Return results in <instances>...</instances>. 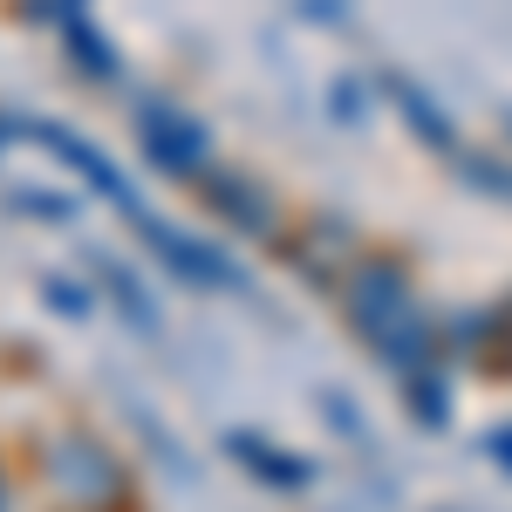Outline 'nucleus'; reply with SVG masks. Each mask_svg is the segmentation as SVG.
I'll return each instance as SVG.
<instances>
[{"label":"nucleus","mask_w":512,"mask_h":512,"mask_svg":"<svg viewBox=\"0 0 512 512\" xmlns=\"http://www.w3.org/2000/svg\"><path fill=\"white\" fill-rule=\"evenodd\" d=\"M198 185H205V198L233 219L239 233H274V198L253 192L239 171H198Z\"/></svg>","instance_id":"nucleus-5"},{"label":"nucleus","mask_w":512,"mask_h":512,"mask_svg":"<svg viewBox=\"0 0 512 512\" xmlns=\"http://www.w3.org/2000/svg\"><path fill=\"white\" fill-rule=\"evenodd\" d=\"M492 458H499V465L512 472V424H506V431H492Z\"/></svg>","instance_id":"nucleus-12"},{"label":"nucleus","mask_w":512,"mask_h":512,"mask_svg":"<svg viewBox=\"0 0 512 512\" xmlns=\"http://www.w3.org/2000/svg\"><path fill=\"white\" fill-rule=\"evenodd\" d=\"M492 328H499V335H512V301H506V308H499V315H492ZM499 362H512V349L499 355Z\"/></svg>","instance_id":"nucleus-13"},{"label":"nucleus","mask_w":512,"mask_h":512,"mask_svg":"<svg viewBox=\"0 0 512 512\" xmlns=\"http://www.w3.org/2000/svg\"><path fill=\"white\" fill-rule=\"evenodd\" d=\"M103 274H110V287H117L123 315H130V321H137V328H144V335H151V328H158V308H151V301H144V294L130 287V274H123V267H103Z\"/></svg>","instance_id":"nucleus-11"},{"label":"nucleus","mask_w":512,"mask_h":512,"mask_svg":"<svg viewBox=\"0 0 512 512\" xmlns=\"http://www.w3.org/2000/svg\"><path fill=\"white\" fill-rule=\"evenodd\" d=\"M41 137H48V144H55V151H62V158H69V164H82V171H89V185H96V192H103V198H117V205H123V212H130V219H144V205L130 198V185H123L117 171H110V158H103V151H89V144H76L69 130H41Z\"/></svg>","instance_id":"nucleus-6"},{"label":"nucleus","mask_w":512,"mask_h":512,"mask_svg":"<svg viewBox=\"0 0 512 512\" xmlns=\"http://www.w3.org/2000/svg\"><path fill=\"white\" fill-rule=\"evenodd\" d=\"M0 512H7V478H0Z\"/></svg>","instance_id":"nucleus-14"},{"label":"nucleus","mask_w":512,"mask_h":512,"mask_svg":"<svg viewBox=\"0 0 512 512\" xmlns=\"http://www.w3.org/2000/svg\"><path fill=\"white\" fill-rule=\"evenodd\" d=\"M349 321L369 342H383L396 321H410V280L396 260H362L349 274Z\"/></svg>","instance_id":"nucleus-2"},{"label":"nucleus","mask_w":512,"mask_h":512,"mask_svg":"<svg viewBox=\"0 0 512 512\" xmlns=\"http://www.w3.org/2000/svg\"><path fill=\"white\" fill-rule=\"evenodd\" d=\"M410 410H417L431 431H444V424H451V396H444V383H437L431 369H410Z\"/></svg>","instance_id":"nucleus-10"},{"label":"nucleus","mask_w":512,"mask_h":512,"mask_svg":"<svg viewBox=\"0 0 512 512\" xmlns=\"http://www.w3.org/2000/svg\"><path fill=\"white\" fill-rule=\"evenodd\" d=\"M233 458H239V465H253L260 478H274V485H308V478H315L301 458H280L267 437H246V431L233 437Z\"/></svg>","instance_id":"nucleus-8"},{"label":"nucleus","mask_w":512,"mask_h":512,"mask_svg":"<svg viewBox=\"0 0 512 512\" xmlns=\"http://www.w3.org/2000/svg\"><path fill=\"white\" fill-rule=\"evenodd\" d=\"M383 89H390L396 103H403V117H410V130H417L424 144H437V151H451V144H458V137H451V123H444V110H437L424 89H410L403 76H383Z\"/></svg>","instance_id":"nucleus-7"},{"label":"nucleus","mask_w":512,"mask_h":512,"mask_svg":"<svg viewBox=\"0 0 512 512\" xmlns=\"http://www.w3.org/2000/svg\"><path fill=\"white\" fill-rule=\"evenodd\" d=\"M48 478H55V492L76 499V506H123V492H130L123 465L96 437H55V444H48Z\"/></svg>","instance_id":"nucleus-1"},{"label":"nucleus","mask_w":512,"mask_h":512,"mask_svg":"<svg viewBox=\"0 0 512 512\" xmlns=\"http://www.w3.org/2000/svg\"><path fill=\"white\" fill-rule=\"evenodd\" d=\"M137 233L151 239V246L164 253V267H178L185 280H205V287H239V267L226 260V253H212L205 239H185V233H171V226H164L158 212H144V219H137Z\"/></svg>","instance_id":"nucleus-4"},{"label":"nucleus","mask_w":512,"mask_h":512,"mask_svg":"<svg viewBox=\"0 0 512 512\" xmlns=\"http://www.w3.org/2000/svg\"><path fill=\"white\" fill-rule=\"evenodd\" d=\"M137 137H144V151H151V164H164V171H205V123L185 117V110H171V103H137Z\"/></svg>","instance_id":"nucleus-3"},{"label":"nucleus","mask_w":512,"mask_h":512,"mask_svg":"<svg viewBox=\"0 0 512 512\" xmlns=\"http://www.w3.org/2000/svg\"><path fill=\"white\" fill-rule=\"evenodd\" d=\"M55 21H62V35H69V48H76L82 62V76H96V82H110L117 76V55H110V41L96 35V28H89V21H82V14H55Z\"/></svg>","instance_id":"nucleus-9"}]
</instances>
